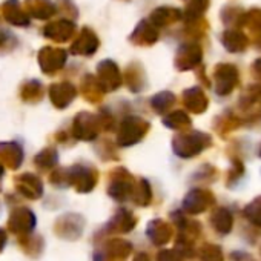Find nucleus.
<instances>
[{"label": "nucleus", "mask_w": 261, "mask_h": 261, "mask_svg": "<svg viewBox=\"0 0 261 261\" xmlns=\"http://www.w3.org/2000/svg\"><path fill=\"white\" fill-rule=\"evenodd\" d=\"M211 223H212L214 229H215L218 233L226 235V233H229V232L232 230V226H233V217H232V214H230L227 209L220 207V209H217V211L212 214V217H211Z\"/></svg>", "instance_id": "nucleus-1"}, {"label": "nucleus", "mask_w": 261, "mask_h": 261, "mask_svg": "<svg viewBox=\"0 0 261 261\" xmlns=\"http://www.w3.org/2000/svg\"><path fill=\"white\" fill-rule=\"evenodd\" d=\"M198 194H192L188 200H186V209L192 214H198L206 211L211 203H212V195L207 194L206 191H197Z\"/></svg>", "instance_id": "nucleus-2"}, {"label": "nucleus", "mask_w": 261, "mask_h": 261, "mask_svg": "<svg viewBox=\"0 0 261 261\" xmlns=\"http://www.w3.org/2000/svg\"><path fill=\"white\" fill-rule=\"evenodd\" d=\"M244 217L255 226L261 227V197L255 198L244 207Z\"/></svg>", "instance_id": "nucleus-3"}, {"label": "nucleus", "mask_w": 261, "mask_h": 261, "mask_svg": "<svg viewBox=\"0 0 261 261\" xmlns=\"http://www.w3.org/2000/svg\"><path fill=\"white\" fill-rule=\"evenodd\" d=\"M159 224H160V227H157V230L154 227H151L148 230V235L152 238V241L155 244H165V243H168L171 240L172 230H171V227L166 223H159Z\"/></svg>", "instance_id": "nucleus-4"}, {"label": "nucleus", "mask_w": 261, "mask_h": 261, "mask_svg": "<svg viewBox=\"0 0 261 261\" xmlns=\"http://www.w3.org/2000/svg\"><path fill=\"white\" fill-rule=\"evenodd\" d=\"M200 258H201V261H224V256H223L220 246L209 244V243H206L200 249Z\"/></svg>", "instance_id": "nucleus-5"}, {"label": "nucleus", "mask_w": 261, "mask_h": 261, "mask_svg": "<svg viewBox=\"0 0 261 261\" xmlns=\"http://www.w3.org/2000/svg\"><path fill=\"white\" fill-rule=\"evenodd\" d=\"M159 261H181V256L175 250H163L159 255Z\"/></svg>", "instance_id": "nucleus-6"}, {"label": "nucleus", "mask_w": 261, "mask_h": 261, "mask_svg": "<svg viewBox=\"0 0 261 261\" xmlns=\"http://www.w3.org/2000/svg\"><path fill=\"white\" fill-rule=\"evenodd\" d=\"M5 240H7V238H5V233H4V232H0V249H2V247L5 246Z\"/></svg>", "instance_id": "nucleus-7"}, {"label": "nucleus", "mask_w": 261, "mask_h": 261, "mask_svg": "<svg viewBox=\"0 0 261 261\" xmlns=\"http://www.w3.org/2000/svg\"><path fill=\"white\" fill-rule=\"evenodd\" d=\"M136 261H149L146 255H140L139 258H136Z\"/></svg>", "instance_id": "nucleus-8"}, {"label": "nucleus", "mask_w": 261, "mask_h": 261, "mask_svg": "<svg viewBox=\"0 0 261 261\" xmlns=\"http://www.w3.org/2000/svg\"><path fill=\"white\" fill-rule=\"evenodd\" d=\"M259 252H261V247H259Z\"/></svg>", "instance_id": "nucleus-9"}]
</instances>
